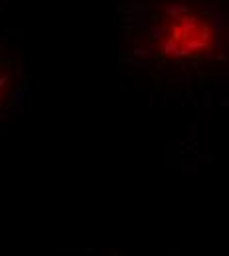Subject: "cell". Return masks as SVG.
Here are the masks:
<instances>
[{
  "mask_svg": "<svg viewBox=\"0 0 229 256\" xmlns=\"http://www.w3.org/2000/svg\"><path fill=\"white\" fill-rule=\"evenodd\" d=\"M164 56L168 58H199L207 56L213 48V28L209 22L194 10L180 16L164 18L162 28H158Z\"/></svg>",
  "mask_w": 229,
  "mask_h": 256,
  "instance_id": "1",
  "label": "cell"
}]
</instances>
